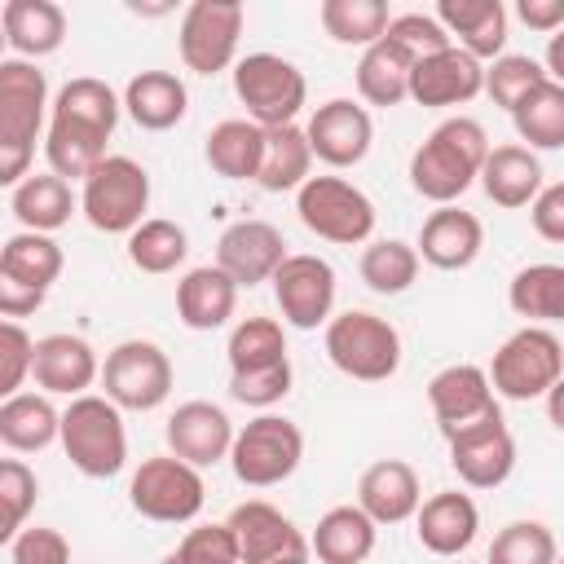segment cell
I'll return each instance as SVG.
<instances>
[{
    "label": "cell",
    "instance_id": "8fae6325",
    "mask_svg": "<svg viewBox=\"0 0 564 564\" xmlns=\"http://www.w3.org/2000/svg\"><path fill=\"white\" fill-rule=\"evenodd\" d=\"M128 502L137 516L154 520V524H185L203 511L207 502V485L198 476V467H189L176 454H154L132 471L128 485Z\"/></svg>",
    "mask_w": 564,
    "mask_h": 564
},
{
    "label": "cell",
    "instance_id": "f546056e",
    "mask_svg": "<svg viewBox=\"0 0 564 564\" xmlns=\"http://www.w3.org/2000/svg\"><path fill=\"white\" fill-rule=\"evenodd\" d=\"M480 185L498 207H533L542 194V163L529 145H494L480 167Z\"/></svg>",
    "mask_w": 564,
    "mask_h": 564
},
{
    "label": "cell",
    "instance_id": "4316f807",
    "mask_svg": "<svg viewBox=\"0 0 564 564\" xmlns=\"http://www.w3.org/2000/svg\"><path fill=\"white\" fill-rule=\"evenodd\" d=\"M234 304H238V282L220 264L189 269L176 282V317L189 330H216V326H225L234 317Z\"/></svg>",
    "mask_w": 564,
    "mask_h": 564
},
{
    "label": "cell",
    "instance_id": "5bb4252c",
    "mask_svg": "<svg viewBox=\"0 0 564 564\" xmlns=\"http://www.w3.org/2000/svg\"><path fill=\"white\" fill-rule=\"evenodd\" d=\"M427 405H432L436 427H441L445 441L467 432V427H476V423H485V419H494V414H502L498 410V392L489 383V370H480L471 361L436 370L432 383H427Z\"/></svg>",
    "mask_w": 564,
    "mask_h": 564
},
{
    "label": "cell",
    "instance_id": "bcb514c9",
    "mask_svg": "<svg viewBox=\"0 0 564 564\" xmlns=\"http://www.w3.org/2000/svg\"><path fill=\"white\" fill-rule=\"evenodd\" d=\"M163 564H242V555L229 524H198L181 538L176 551L163 555Z\"/></svg>",
    "mask_w": 564,
    "mask_h": 564
},
{
    "label": "cell",
    "instance_id": "7a4b0ae2",
    "mask_svg": "<svg viewBox=\"0 0 564 564\" xmlns=\"http://www.w3.org/2000/svg\"><path fill=\"white\" fill-rule=\"evenodd\" d=\"M489 159V137L476 119L454 115L445 123H436L423 145L410 154V185L419 198L449 207L454 198H463L471 189V181L480 176Z\"/></svg>",
    "mask_w": 564,
    "mask_h": 564
},
{
    "label": "cell",
    "instance_id": "52a82bcc",
    "mask_svg": "<svg viewBox=\"0 0 564 564\" xmlns=\"http://www.w3.org/2000/svg\"><path fill=\"white\" fill-rule=\"evenodd\" d=\"M150 207V176L137 159L110 154L79 189V212L101 234H132L145 225Z\"/></svg>",
    "mask_w": 564,
    "mask_h": 564
},
{
    "label": "cell",
    "instance_id": "ffe728a7",
    "mask_svg": "<svg viewBox=\"0 0 564 564\" xmlns=\"http://www.w3.org/2000/svg\"><path fill=\"white\" fill-rule=\"evenodd\" d=\"M163 436H167V449L176 458H185L189 467H212V463L229 458L238 432H234V423H229V414L220 405H212V401H185V405L172 410Z\"/></svg>",
    "mask_w": 564,
    "mask_h": 564
},
{
    "label": "cell",
    "instance_id": "d4e9b609",
    "mask_svg": "<svg viewBox=\"0 0 564 564\" xmlns=\"http://www.w3.org/2000/svg\"><path fill=\"white\" fill-rule=\"evenodd\" d=\"M436 22L476 62H498L502 48H507V9H502V0H441Z\"/></svg>",
    "mask_w": 564,
    "mask_h": 564
},
{
    "label": "cell",
    "instance_id": "681fc988",
    "mask_svg": "<svg viewBox=\"0 0 564 564\" xmlns=\"http://www.w3.org/2000/svg\"><path fill=\"white\" fill-rule=\"evenodd\" d=\"M388 40L401 44L414 62H423V57H432V53H441V48L454 44L449 31L436 22V13H397L392 26H388Z\"/></svg>",
    "mask_w": 564,
    "mask_h": 564
},
{
    "label": "cell",
    "instance_id": "7c38bea8",
    "mask_svg": "<svg viewBox=\"0 0 564 564\" xmlns=\"http://www.w3.org/2000/svg\"><path fill=\"white\" fill-rule=\"evenodd\" d=\"M242 18H247V9L238 0H194L181 13V31H176L181 62L194 75H220V70L238 66L234 57H238Z\"/></svg>",
    "mask_w": 564,
    "mask_h": 564
},
{
    "label": "cell",
    "instance_id": "ba28073f",
    "mask_svg": "<svg viewBox=\"0 0 564 564\" xmlns=\"http://www.w3.org/2000/svg\"><path fill=\"white\" fill-rule=\"evenodd\" d=\"M564 379V344L546 326L516 330L489 361V383L507 401H538Z\"/></svg>",
    "mask_w": 564,
    "mask_h": 564
},
{
    "label": "cell",
    "instance_id": "9c48e42d",
    "mask_svg": "<svg viewBox=\"0 0 564 564\" xmlns=\"http://www.w3.org/2000/svg\"><path fill=\"white\" fill-rule=\"evenodd\" d=\"M300 225L335 247H357L375 234V203L344 176H308L295 194Z\"/></svg>",
    "mask_w": 564,
    "mask_h": 564
},
{
    "label": "cell",
    "instance_id": "603a6c76",
    "mask_svg": "<svg viewBox=\"0 0 564 564\" xmlns=\"http://www.w3.org/2000/svg\"><path fill=\"white\" fill-rule=\"evenodd\" d=\"M357 507L375 520V524H401L414 520L423 507V485L419 471L405 458H379L361 471L357 480Z\"/></svg>",
    "mask_w": 564,
    "mask_h": 564
},
{
    "label": "cell",
    "instance_id": "f5cc1de1",
    "mask_svg": "<svg viewBox=\"0 0 564 564\" xmlns=\"http://www.w3.org/2000/svg\"><path fill=\"white\" fill-rule=\"evenodd\" d=\"M529 216H533V229H538L546 242H564V181L546 185V189L538 194V203L529 207Z\"/></svg>",
    "mask_w": 564,
    "mask_h": 564
},
{
    "label": "cell",
    "instance_id": "5b68a950",
    "mask_svg": "<svg viewBox=\"0 0 564 564\" xmlns=\"http://www.w3.org/2000/svg\"><path fill=\"white\" fill-rule=\"evenodd\" d=\"M326 357L348 379L383 383L401 366V335L388 317L370 308H348L326 322Z\"/></svg>",
    "mask_w": 564,
    "mask_h": 564
},
{
    "label": "cell",
    "instance_id": "484cf974",
    "mask_svg": "<svg viewBox=\"0 0 564 564\" xmlns=\"http://www.w3.org/2000/svg\"><path fill=\"white\" fill-rule=\"evenodd\" d=\"M414 529H419V542H423L432 555H463V551L476 542L480 511H476L471 494L441 489V494L423 498V507H419V516H414Z\"/></svg>",
    "mask_w": 564,
    "mask_h": 564
},
{
    "label": "cell",
    "instance_id": "d6986e66",
    "mask_svg": "<svg viewBox=\"0 0 564 564\" xmlns=\"http://www.w3.org/2000/svg\"><path fill=\"white\" fill-rule=\"evenodd\" d=\"M286 242L269 220H234L220 242H216V264L238 282V286H260L273 282V273L286 264Z\"/></svg>",
    "mask_w": 564,
    "mask_h": 564
},
{
    "label": "cell",
    "instance_id": "11a10c76",
    "mask_svg": "<svg viewBox=\"0 0 564 564\" xmlns=\"http://www.w3.org/2000/svg\"><path fill=\"white\" fill-rule=\"evenodd\" d=\"M44 304V291H31V286H18V282H4L0 278V313L13 322V317H26Z\"/></svg>",
    "mask_w": 564,
    "mask_h": 564
},
{
    "label": "cell",
    "instance_id": "4dcf8cb0",
    "mask_svg": "<svg viewBox=\"0 0 564 564\" xmlns=\"http://www.w3.org/2000/svg\"><path fill=\"white\" fill-rule=\"evenodd\" d=\"M375 529L379 524L357 502H344V507H330L317 520L308 546L322 564H366L370 551H375Z\"/></svg>",
    "mask_w": 564,
    "mask_h": 564
},
{
    "label": "cell",
    "instance_id": "836d02e7",
    "mask_svg": "<svg viewBox=\"0 0 564 564\" xmlns=\"http://www.w3.org/2000/svg\"><path fill=\"white\" fill-rule=\"evenodd\" d=\"M410 75H414V57L383 35L357 62V93L366 106H401L410 97Z\"/></svg>",
    "mask_w": 564,
    "mask_h": 564
},
{
    "label": "cell",
    "instance_id": "db71d44e",
    "mask_svg": "<svg viewBox=\"0 0 564 564\" xmlns=\"http://www.w3.org/2000/svg\"><path fill=\"white\" fill-rule=\"evenodd\" d=\"M516 18H520L529 31L555 35V31H564V0H520V4H516Z\"/></svg>",
    "mask_w": 564,
    "mask_h": 564
},
{
    "label": "cell",
    "instance_id": "b9f144b4",
    "mask_svg": "<svg viewBox=\"0 0 564 564\" xmlns=\"http://www.w3.org/2000/svg\"><path fill=\"white\" fill-rule=\"evenodd\" d=\"M185 256H189V238H185V229L176 220L150 216L141 229L128 234V260L141 273H172Z\"/></svg>",
    "mask_w": 564,
    "mask_h": 564
},
{
    "label": "cell",
    "instance_id": "f1b7e54d",
    "mask_svg": "<svg viewBox=\"0 0 564 564\" xmlns=\"http://www.w3.org/2000/svg\"><path fill=\"white\" fill-rule=\"evenodd\" d=\"M0 22H4V44L26 62L57 53L66 40V13L53 0H9Z\"/></svg>",
    "mask_w": 564,
    "mask_h": 564
},
{
    "label": "cell",
    "instance_id": "74e56055",
    "mask_svg": "<svg viewBox=\"0 0 564 564\" xmlns=\"http://www.w3.org/2000/svg\"><path fill=\"white\" fill-rule=\"evenodd\" d=\"M507 304L529 322H564V264H524L507 286Z\"/></svg>",
    "mask_w": 564,
    "mask_h": 564
},
{
    "label": "cell",
    "instance_id": "7bdbcfd3",
    "mask_svg": "<svg viewBox=\"0 0 564 564\" xmlns=\"http://www.w3.org/2000/svg\"><path fill=\"white\" fill-rule=\"evenodd\" d=\"M225 352H229V375L291 361V357H286L282 322H273V317H242V322L229 330V348H225Z\"/></svg>",
    "mask_w": 564,
    "mask_h": 564
},
{
    "label": "cell",
    "instance_id": "1f68e13d",
    "mask_svg": "<svg viewBox=\"0 0 564 564\" xmlns=\"http://www.w3.org/2000/svg\"><path fill=\"white\" fill-rule=\"evenodd\" d=\"M0 441L13 454H40L62 441V414L53 410L48 392H18L0 405Z\"/></svg>",
    "mask_w": 564,
    "mask_h": 564
},
{
    "label": "cell",
    "instance_id": "7dc6e473",
    "mask_svg": "<svg viewBox=\"0 0 564 564\" xmlns=\"http://www.w3.org/2000/svg\"><path fill=\"white\" fill-rule=\"evenodd\" d=\"M40 498V480L22 458H4L0 463V502H4V538H18L26 529V516Z\"/></svg>",
    "mask_w": 564,
    "mask_h": 564
},
{
    "label": "cell",
    "instance_id": "83f0119b",
    "mask_svg": "<svg viewBox=\"0 0 564 564\" xmlns=\"http://www.w3.org/2000/svg\"><path fill=\"white\" fill-rule=\"evenodd\" d=\"M123 110H128V119H132L137 128H145V132H167V128H176V123L185 119L189 93H185V84H181L172 70H141V75H132L128 88H123Z\"/></svg>",
    "mask_w": 564,
    "mask_h": 564
},
{
    "label": "cell",
    "instance_id": "6da1fadb",
    "mask_svg": "<svg viewBox=\"0 0 564 564\" xmlns=\"http://www.w3.org/2000/svg\"><path fill=\"white\" fill-rule=\"evenodd\" d=\"M123 101L115 97V88L106 79L79 75L70 84L57 88L53 110H48V132H44V159L48 172H57L62 181H88L110 154L106 141L119 123Z\"/></svg>",
    "mask_w": 564,
    "mask_h": 564
},
{
    "label": "cell",
    "instance_id": "8992f818",
    "mask_svg": "<svg viewBox=\"0 0 564 564\" xmlns=\"http://www.w3.org/2000/svg\"><path fill=\"white\" fill-rule=\"evenodd\" d=\"M234 93L247 106V119L260 128H286L304 110L308 84L304 70L278 53H247L234 66Z\"/></svg>",
    "mask_w": 564,
    "mask_h": 564
},
{
    "label": "cell",
    "instance_id": "7402d4cb",
    "mask_svg": "<svg viewBox=\"0 0 564 564\" xmlns=\"http://www.w3.org/2000/svg\"><path fill=\"white\" fill-rule=\"evenodd\" d=\"M31 379L40 392L48 397H84L93 388V379H101V366H97V352L88 339L79 335H44L35 339V366H31Z\"/></svg>",
    "mask_w": 564,
    "mask_h": 564
},
{
    "label": "cell",
    "instance_id": "f907efd6",
    "mask_svg": "<svg viewBox=\"0 0 564 564\" xmlns=\"http://www.w3.org/2000/svg\"><path fill=\"white\" fill-rule=\"evenodd\" d=\"M31 366H35V339L18 322H4L0 326V392L18 397V388L31 375Z\"/></svg>",
    "mask_w": 564,
    "mask_h": 564
},
{
    "label": "cell",
    "instance_id": "d590c367",
    "mask_svg": "<svg viewBox=\"0 0 564 564\" xmlns=\"http://www.w3.org/2000/svg\"><path fill=\"white\" fill-rule=\"evenodd\" d=\"M9 207H13V216L22 220V229H31V234H53V229H62V225L70 220L75 194H70V185H66L57 172H35V176H26V181L13 189Z\"/></svg>",
    "mask_w": 564,
    "mask_h": 564
},
{
    "label": "cell",
    "instance_id": "6f0895ef",
    "mask_svg": "<svg viewBox=\"0 0 564 564\" xmlns=\"http://www.w3.org/2000/svg\"><path fill=\"white\" fill-rule=\"evenodd\" d=\"M546 419H551V423L564 432V379H560V383L546 392Z\"/></svg>",
    "mask_w": 564,
    "mask_h": 564
},
{
    "label": "cell",
    "instance_id": "ab89813d",
    "mask_svg": "<svg viewBox=\"0 0 564 564\" xmlns=\"http://www.w3.org/2000/svg\"><path fill=\"white\" fill-rule=\"evenodd\" d=\"M516 137L529 141V150H564V84L546 79L511 110Z\"/></svg>",
    "mask_w": 564,
    "mask_h": 564
},
{
    "label": "cell",
    "instance_id": "ac0fdd59",
    "mask_svg": "<svg viewBox=\"0 0 564 564\" xmlns=\"http://www.w3.org/2000/svg\"><path fill=\"white\" fill-rule=\"evenodd\" d=\"M449 467L467 489H498L516 467V441L502 423V414L449 436Z\"/></svg>",
    "mask_w": 564,
    "mask_h": 564
},
{
    "label": "cell",
    "instance_id": "91938a15",
    "mask_svg": "<svg viewBox=\"0 0 564 564\" xmlns=\"http://www.w3.org/2000/svg\"><path fill=\"white\" fill-rule=\"evenodd\" d=\"M555 564H564V555H560V560H555Z\"/></svg>",
    "mask_w": 564,
    "mask_h": 564
},
{
    "label": "cell",
    "instance_id": "2e32d148",
    "mask_svg": "<svg viewBox=\"0 0 564 564\" xmlns=\"http://www.w3.org/2000/svg\"><path fill=\"white\" fill-rule=\"evenodd\" d=\"M238 538V555L242 564H282V560H308V538L273 507L260 498H247L234 507V516L225 520Z\"/></svg>",
    "mask_w": 564,
    "mask_h": 564
},
{
    "label": "cell",
    "instance_id": "44dd1931",
    "mask_svg": "<svg viewBox=\"0 0 564 564\" xmlns=\"http://www.w3.org/2000/svg\"><path fill=\"white\" fill-rule=\"evenodd\" d=\"M480 93H485V62H476L458 44L414 62L410 101H419V106H467Z\"/></svg>",
    "mask_w": 564,
    "mask_h": 564
},
{
    "label": "cell",
    "instance_id": "c3c4849f",
    "mask_svg": "<svg viewBox=\"0 0 564 564\" xmlns=\"http://www.w3.org/2000/svg\"><path fill=\"white\" fill-rule=\"evenodd\" d=\"M286 392H291V361L229 375V397L242 401V405H251V410H269V405H278Z\"/></svg>",
    "mask_w": 564,
    "mask_h": 564
},
{
    "label": "cell",
    "instance_id": "277c9868",
    "mask_svg": "<svg viewBox=\"0 0 564 564\" xmlns=\"http://www.w3.org/2000/svg\"><path fill=\"white\" fill-rule=\"evenodd\" d=\"M62 449L70 458L75 471H84L88 480H110L123 471L128 463V432H123V414L110 397H75L62 410Z\"/></svg>",
    "mask_w": 564,
    "mask_h": 564
},
{
    "label": "cell",
    "instance_id": "e0dca14e",
    "mask_svg": "<svg viewBox=\"0 0 564 564\" xmlns=\"http://www.w3.org/2000/svg\"><path fill=\"white\" fill-rule=\"evenodd\" d=\"M304 137L313 145V159H322L326 167H357L370 154L375 123L366 106L348 97H330L313 110V119L304 123Z\"/></svg>",
    "mask_w": 564,
    "mask_h": 564
},
{
    "label": "cell",
    "instance_id": "cb8c5ba5",
    "mask_svg": "<svg viewBox=\"0 0 564 564\" xmlns=\"http://www.w3.org/2000/svg\"><path fill=\"white\" fill-rule=\"evenodd\" d=\"M419 260H427L432 269H445V273H458L467 264H476L480 247H485V225L463 212V207H436L423 229H419Z\"/></svg>",
    "mask_w": 564,
    "mask_h": 564
},
{
    "label": "cell",
    "instance_id": "f6af8a7d",
    "mask_svg": "<svg viewBox=\"0 0 564 564\" xmlns=\"http://www.w3.org/2000/svg\"><path fill=\"white\" fill-rule=\"evenodd\" d=\"M551 75L542 70V62H533V57H524V53H502L494 66H485V93L494 97V106H502L507 115L533 93V88H542Z\"/></svg>",
    "mask_w": 564,
    "mask_h": 564
},
{
    "label": "cell",
    "instance_id": "9a60e30c",
    "mask_svg": "<svg viewBox=\"0 0 564 564\" xmlns=\"http://www.w3.org/2000/svg\"><path fill=\"white\" fill-rule=\"evenodd\" d=\"M273 300L282 322H291L295 330H313L330 322L335 308V269L322 256H286V264L273 273Z\"/></svg>",
    "mask_w": 564,
    "mask_h": 564
},
{
    "label": "cell",
    "instance_id": "60d3db41",
    "mask_svg": "<svg viewBox=\"0 0 564 564\" xmlns=\"http://www.w3.org/2000/svg\"><path fill=\"white\" fill-rule=\"evenodd\" d=\"M361 282L375 291V295H401L414 286L419 278V247L401 242V238H375L366 251H361V264H357Z\"/></svg>",
    "mask_w": 564,
    "mask_h": 564
},
{
    "label": "cell",
    "instance_id": "4fadbf2b",
    "mask_svg": "<svg viewBox=\"0 0 564 564\" xmlns=\"http://www.w3.org/2000/svg\"><path fill=\"white\" fill-rule=\"evenodd\" d=\"M101 388L119 410H159L172 397V357L150 339H123L106 352Z\"/></svg>",
    "mask_w": 564,
    "mask_h": 564
},
{
    "label": "cell",
    "instance_id": "9f6ffc18",
    "mask_svg": "<svg viewBox=\"0 0 564 564\" xmlns=\"http://www.w3.org/2000/svg\"><path fill=\"white\" fill-rule=\"evenodd\" d=\"M546 75H551L555 84H564V31H555V35L546 40Z\"/></svg>",
    "mask_w": 564,
    "mask_h": 564
},
{
    "label": "cell",
    "instance_id": "8d00e7d4",
    "mask_svg": "<svg viewBox=\"0 0 564 564\" xmlns=\"http://www.w3.org/2000/svg\"><path fill=\"white\" fill-rule=\"evenodd\" d=\"M62 247L48 238V234H13L4 247H0V278L4 282H18V286H31V291H48L62 273Z\"/></svg>",
    "mask_w": 564,
    "mask_h": 564
},
{
    "label": "cell",
    "instance_id": "f35d334b",
    "mask_svg": "<svg viewBox=\"0 0 564 564\" xmlns=\"http://www.w3.org/2000/svg\"><path fill=\"white\" fill-rule=\"evenodd\" d=\"M317 18L335 44H357L361 53L379 44L392 26V13L383 0H322Z\"/></svg>",
    "mask_w": 564,
    "mask_h": 564
},
{
    "label": "cell",
    "instance_id": "816d5d0a",
    "mask_svg": "<svg viewBox=\"0 0 564 564\" xmlns=\"http://www.w3.org/2000/svg\"><path fill=\"white\" fill-rule=\"evenodd\" d=\"M9 560L13 564H70V542L62 538V529L31 524L18 538H9Z\"/></svg>",
    "mask_w": 564,
    "mask_h": 564
},
{
    "label": "cell",
    "instance_id": "ee69618b",
    "mask_svg": "<svg viewBox=\"0 0 564 564\" xmlns=\"http://www.w3.org/2000/svg\"><path fill=\"white\" fill-rule=\"evenodd\" d=\"M555 533L542 520H511L507 529L494 533L489 560L485 564H555Z\"/></svg>",
    "mask_w": 564,
    "mask_h": 564
},
{
    "label": "cell",
    "instance_id": "e575fe53",
    "mask_svg": "<svg viewBox=\"0 0 564 564\" xmlns=\"http://www.w3.org/2000/svg\"><path fill=\"white\" fill-rule=\"evenodd\" d=\"M313 172V145L304 137V128L286 123V128H264V163H260V189L269 194H286L308 181Z\"/></svg>",
    "mask_w": 564,
    "mask_h": 564
},
{
    "label": "cell",
    "instance_id": "d6a6232c",
    "mask_svg": "<svg viewBox=\"0 0 564 564\" xmlns=\"http://www.w3.org/2000/svg\"><path fill=\"white\" fill-rule=\"evenodd\" d=\"M207 167L225 181H256L264 163V128L251 119H225L207 132Z\"/></svg>",
    "mask_w": 564,
    "mask_h": 564
},
{
    "label": "cell",
    "instance_id": "3957f363",
    "mask_svg": "<svg viewBox=\"0 0 564 564\" xmlns=\"http://www.w3.org/2000/svg\"><path fill=\"white\" fill-rule=\"evenodd\" d=\"M48 106V79L35 62L26 57H4L0 62V185H22L35 137L44 128Z\"/></svg>",
    "mask_w": 564,
    "mask_h": 564
},
{
    "label": "cell",
    "instance_id": "30bf717a",
    "mask_svg": "<svg viewBox=\"0 0 564 564\" xmlns=\"http://www.w3.org/2000/svg\"><path fill=\"white\" fill-rule=\"evenodd\" d=\"M300 458H304V432L282 414H260L242 423L229 449V467L247 489L282 485L286 476H295Z\"/></svg>",
    "mask_w": 564,
    "mask_h": 564
},
{
    "label": "cell",
    "instance_id": "680465c9",
    "mask_svg": "<svg viewBox=\"0 0 564 564\" xmlns=\"http://www.w3.org/2000/svg\"><path fill=\"white\" fill-rule=\"evenodd\" d=\"M282 564H308V560H282Z\"/></svg>",
    "mask_w": 564,
    "mask_h": 564
}]
</instances>
